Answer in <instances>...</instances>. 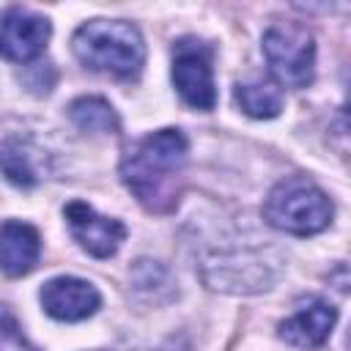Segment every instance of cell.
I'll use <instances>...</instances> for the list:
<instances>
[{
	"label": "cell",
	"instance_id": "obj_13",
	"mask_svg": "<svg viewBox=\"0 0 351 351\" xmlns=\"http://www.w3.org/2000/svg\"><path fill=\"white\" fill-rule=\"evenodd\" d=\"M0 170L16 186H33L38 181V170H36L33 154L19 140H3L0 143Z\"/></svg>",
	"mask_w": 351,
	"mask_h": 351
},
{
	"label": "cell",
	"instance_id": "obj_10",
	"mask_svg": "<svg viewBox=\"0 0 351 351\" xmlns=\"http://www.w3.org/2000/svg\"><path fill=\"white\" fill-rule=\"evenodd\" d=\"M41 255V236L27 222H3L0 225V269L8 277H22L36 269Z\"/></svg>",
	"mask_w": 351,
	"mask_h": 351
},
{
	"label": "cell",
	"instance_id": "obj_9",
	"mask_svg": "<svg viewBox=\"0 0 351 351\" xmlns=\"http://www.w3.org/2000/svg\"><path fill=\"white\" fill-rule=\"evenodd\" d=\"M335 321H337V310L329 302L307 299L293 310V315H288L280 324V337L293 348L313 351V348L326 343Z\"/></svg>",
	"mask_w": 351,
	"mask_h": 351
},
{
	"label": "cell",
	"instance_id": "obj_6",
	"mask_svg": "<svg viewBox=\"0 0 351 351\" xmlns=\"http://www.w3.org/2000/svg\"><path fill=\"white\" fill-rule=\"evenodd\" d=\"M66 225L74 236V241L93 258H112L118 252V247L126 239V228L123 222L104 217L99 211H93L88 203L82 200H71L63 208Z\"/></svg>",
	"mask_w": 351,
	"mask_h": 351
},
{
	"label": "cell",
	"instance_id": "obj_3",
	"mask_svg": "<svg viewBox=\"0 0 351 351\" xmlns=\"http://www.w3.org/2000/svg\"><path fill=\"white\" fill-rule=\"evenodd\" d=\"M332 214H335L332 200L307 176L280 178L263 203V219L271 228L293 236L321 233L324 228H329Z\"/></svg>",
	"mask_w": 351,
	"mask_h": 351
},
{
	"label": "cell",
	"instance_id": "obj_14",
	"mask_svg": "<svg viewBox=\"0 0 351 351\" xmlns=\"http://www.w3.org/2000/svg\"><path fill=\"white\" fill-rule=\"evenodd\" d=\"M0 351H36L25 340V335H22L14 313L5 304H0Z\"/></svg>",
	"mask_w": 351,
	"mask_h": 351
},
{
	"label": "cell",
	"instance_id": "obj_4",
	"mask_svg": "<svg viewBox=\"0 0 351 351\" xmlns=\"http://www.w3.org/2000/svg\"><path fill=\"white\" fill-rule=\"evenodd\" d=\"M263 58L285 88H307L315 77V38L299 22H274L263 33Z\"/></svg>",
	"mask_w": 351,
	"mask_h": 351
},
{
	"label": "cell",
	"instance_id": "obj_1",
	"mask_svg": "<svg viewBox=\"0 0 351 351\" xmlns=\"http://www.w3.org/2000/svg\"><path fill=\"white\" fill-rule=\"evenodd\" d=\"M186 156L189 143L184 132L159 129L129 145L121 159V178L148 211L167 214L178 203Z\"/></svg>",
	"mask_w": 351,
	"mask_h": 351
},
{
	"label": "cell",
	"instance_id": "obj_8",
	"mask_svg": "<svg viewBox=\"0 0 351 351\" xmlns=\"http://www.w3.org/2000/svg\"><path fill=\"white\" fill-rule=\"evenodd\" d=\"M38 299L47 315H52L55 321H69V324L93 315L101 304V293L96 291L93 282L80 280V277H66V274L47 280Z\"/></svg>",
	"mask_w": 351,
	"mask_h": 351
},
{
	"label": "cell",
	"instance_id": "obj_5",
	"mask_svg": "<svg viewBox=\"0 0 351 351\" xmlns=\"http://www.w3.org/2000/svg\"><path fill=\"white\" fill-rule=\"evenodd\" d=\"M173 85L192 110H214L217 88L211 55L200 41H178L173 49Z\"/></svg>",
	"mask_w": 351,
	"mask_h": 351
},
{
	"label": "cell",
	"instance_id": "obj_12",
	"mask_svg": "<svg viewBox=\"0 0 351 351\" xmlns=\"http://www.w3.org/2000/svg\"><path fill=\"white\" fill-rule=\"evenodd\" d=\"M69 118L88 134H115L121 129L118 112L101 96H80L69 104Z\"/></svg>",
	"mask_w": 351,
	"mask_h": 351
},
{
	"label": "cell",
	"instance_id": "obj_2",
	"mask_svg": "<svg viewBox=\"0 0 351 351\" xmlns=\"http://www.w3.org/2000/svg\"><path fill=\"white\" fill-rule=\"evenodd\" d=\"M77 60L93 71L132 80L145 63L143 33L126 19H90L71 36Z\"/></svg>",
	"mask_w": 351,
	"mask_h": 351
},
{
	"label": "cell",
	"instance_id": "obj_7",
	"mask_svg": "<svg viewBox=\"0 0 351 351\" xmlns=\"http://www.w3.org/2000/svg\"><path fill=\"white\" fill-rule=\"evenodd\" d=\"M49 36L52 25L47 16L27 8H8L0 16V58L11 63H30L44 52Z\"/></svg>",
	"mask_w": 351,
	"mask_h": 351
},
{
	"label": "cell",
	"instance_id": "obj_11",
	"mask_svg": "<svg viewBox=\"0 0 351 351\" xmlns=\"http://www.w3.org/2000/svg\"><path fill=\"white\" fill-rule=\"evenodd\" d=\"M236 104L250 115V118H277L282 110V90L277 82L252 77L247 82H239L233 90Z\"/></svg>",
	"mask_w": 351,
	"mask_h": 351
}]
</instances>
